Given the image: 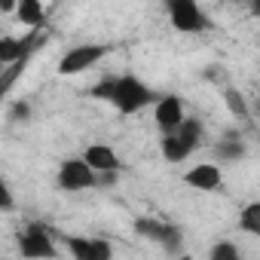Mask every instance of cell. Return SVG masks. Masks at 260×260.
Masks as SVG:
<instances>
[{
  "mask_svg": "<svg viewBox=\"0 0 260 260\" xmlns=\"http://www.w3.org/2000/svg\"><path fill=\"white\" fill-rule=\"evenodd\" d=\"M92 95L113 104L116 113L122 116H132V113H141L144 107H150L156 101V92L138 80L135 74H116V77H104L98 86H92Z\"/></svg>",
  "mask_w": 260,
  "mask_h": 260,
  "instance_id": "cell-1",
  "label": "cell"
},
{
  "mask_svg": "<svg viewBox=\"0 0 260 260\" xmlns=\"http://www.w3.org/2000/svg\"><path fill=\"white\" fill-rule=\"evenodd\" d=\"M16 245H19V254L25 260H55L58 257V245H55L52 233L43 223H37V220L22 226Z\"/></svg>",
  "mask_w": 260,
  "mask_h": 260,
  "instance_id": "cell-2",
  "label": "cell"
},
{
  "mask_svg": "<svg viewBox=\"0 0 260 260\" xmlns=\"http://www.w3.org/2000/svg\"><path fill=\"white\" fill-rule=\"evenodd\" d=\"M135 233L141 239H150L153 245H159L169 254H181L184 248V230L172 220H159V217H138L135 220Z\"/></svg>",
  "mask_w": 260,
  "mask_h": 260,
  "instance_id": "cell-3",
  "label": "cell"
},
{
  "mask_svg": "<svg viewBox=\"0 0 260 260\" xmlns=\"http://www.w3.org/2000/svg\"><path fill=\"white\" fill-rule=\"evenodd\" d=\"M166 10H169L172 28L181 31V34H202V31L211 28L208 16L202 13V7L196 4V0H169Z\"/></svg>",
  "mask_w": 260,
  "mask_h": 260,
  "instance_id": "cell-4",
  "label": "cell"
},
{
  "mask_svg": "<svg viewBox=\"0 0 260 260\" xmlns=\"http://www.w3.org/2000/svg\"><path fill=\"white\" fill-rule=\"evenodd\" d=\"M98 175L80 159V156H71V159H64L61 166H58V172H55V184H58V190H64V193H83V190H95L98 187Z\"/></svg>",
  "mask_w": 260,
  "mask_h": 260,
  "instance_id": "cell-5",
  "label": "cell"
},
{
  "mask_svg": "<svg viewBox=\"0 0 260 260\" xmlns=\"http://www.w3.org/2000/svg\"><path fill=\"white\" fill-rule=\"evenodd\" d=\"M107 52H110V46H104V43H83V46H74V49H68V52L61 55L58 74H64V77L83 74V71L95 68L98 61H104Z\"/></svg>",
  "mask_w": 260,
  "mask_h": 260,
  "instance_id": "cell-6",
  "label": "cell"
},
{
  "mask_svg": "<svg viewBox=\"0 0 260 260\" xmlns=\"http://www.w3.org/2000/svg\"><path fill=\"white\" fill-rule=\"evenodd\" d=\"M61 245L74 260H113V245L101 236H64Z\"/></svg>",
  "mask_w": 260,
  "mask_h": 260,
  "instance_id": "cell-7",
  "label": "cell"
},
{
  "mask_svg": "<svg viewBox=\"0 0 260 260\" xmlns=\"http://www.w3.org/2000/svg\"><path fill=\"white\" fill-rule=\"evenodd\" d=\"M153 122L162 132V138L175 135L178 125L184 122V104H181V98L178 95H156V101H153Z\"/></svg>",
  "mask_w": 260,
  "mask_h": 260,
  "instance_id": "cell-8",
  "label": "cell"
},
{
  "mask_svg": "<svg viewBox=\"0 0 260 260\" xmlns=\"http://www.w3.org/2000/svg\"><path fill=\"white\" fill-rule=\"evenodd\" d=\"M80 159H83L98 178H107V175H116V172H119V156H116V150L107 147V144H89Z\"/></svg>",
  "mask_w": 260,
  "mask_h": 260,
  "instance_id": "cell-9",
  "label": "cell"
},
{
  "mask_svg": "<svg viewBox=\"0 0 260 260\" xmlns=\"http://www.w3.org/2000/svg\"><path fill=\"white\" fill-rule=\"evenodd\" d=\"M184 184L199 190V193H214V190L223 187V172H220L217 162H199L184 175Z\"/></svg>",
  "mask_w": 260,
  "mask_h": 260,
  "instance_id": "cell-10",
  "label": "cell"
},
{
  "mask_svg": "<svg viewBox=\"0 0 260 260\" xmlns=\"http://www.w3.org/2000/svg\"><path fill=\"white\" fill-rule=\"evenodd\" d=\"M202 138H205V128H202V122H199L196 116H184V122L178 125V132H175V141L184 147V153H187V156H193V153L199 150Z\"/></svg>",
  "mask_w": 260,
  "mask_h": 260,
  "instance_id": "cell-11",
  "label": "cell"
},
{
  "mask_svg": "<svg viewBox=\"0 0 260 260\" xmlns=\"http://www.w3.org/2000/svg\"><path fill=\"white\" fill-rule=\"evenodd\" d=\"M245 153H248V147H245V141H242V135L236 132H226L217 144H214V159L217 162H239V159H245Z\"/></svg>",
  "mask_w": 260,
  "mask_h": 260,
  "instance_id": "cell-12",
  "label": "cell"
},
{
  "mask_svg": "<svg viewBox=\"0 0 260 260\" xmlns=\"http://www.w3.org/2000/svg\"><path fill=\"white\" fill-rule=\"evenodd\" d=\"M34 37H0V64H13L22 55H28Z\"/></svg>",
  "mask_w": 260,
  "mask_h": 260,
  "instance_id": "cell-13",
  "label": "cell"
},
{
  "mask_svg": "<svg viewBox=\"0 0 260 260\" xmlns=\"http://www.w3.org/2000/svg\"><path fill=\"white\" fill-rule=\"evenodd\" d=\"M22 25H31V28H40L46 22V7L40 0H19L16 4V13H13Z\"/></svg>",
  "mask_w": 260,
  "mask_h": 260,
  "instance_id": "cell-14",
  "label": "cell"
},
{
  "mask_svg": "<svg viewBox=\"0 0 260 260\" xmlns=\"http://www.w3.org/2000/svg\"><path fill=\"white\" fill-rule=\"evenodd\" d=\"M239 230L248 236H260V202L251 199L242 211H239Z\"/></svg>",
  "mask_w": 260,
  "mask_h": 260,
  "instance_id": "cell-15",
  "label": "cell"
},
{
  "mask_svg": "<svg viewBox=\"0 0 260 260\" xmlns=\"http://www.w3.org/2000/svg\"><path fill=\"white\" fill-rule=\"evenodd\" d=\"M208 260H245V257H242V251H239V245L233 239H220V242L211 245Z\"/></svg>",
  "mask_w": 260,
  "mask_h": 260,
  "instance_id": "cell-16",
  "label": "cell"
},
{
  "mask_svg": "<svg viewBox=\"0 0 260 260\" xmlns=\"http://www.w3.org/2000/svg\"><path fill=\"white\" fill-rule=\"evenodd\" d=\"M223 101H226V110L236 116V119H248V101L239 89H226L223 92Z\"/></svg>",
  "mask_w": 260,
  "mask_h": 260,
  "instance_id": "cell-17",
  "label": "cell"
},
{
  "mask_svg": "<svg viewBox=\"0 0 260 260\" xmlns=\"http://www.w3.org/2000/svg\"><path fill=\"white\" fill-rule=\"evenodd\" d=\"M13 205H16L13 190H10V184L4 181V175H0V214H4V211H13Z\"/></svg>",
  "mask_w": 260,
  "mask_h": 260,
  "instance_id": "cell-18",
  "label": "cell"
},
{
  "mask_svg": "<svg viewBox=\"0 0 260 260\" xmlns=\"http://www.w3.org/2000/svg\"><path fill=\"white\" fill-rule=\"evenodd\" d=\"M10 113H13L16 122H28V116H31V104H28V101H16Z\"/></svg>",
  "mask_w": 260,
  "mask_h": 260,
  "instance_id": "cell-19",
  "label": "cell"
},
{
  "mask_svg": "<svg viewBox=\"0 0 260 260\" xmlns=\"http://www.w3.org/2000/svg\"><path fill=\"white\" fill-rule=\"evenodd\" d=\"M0 10H4V13H16V4H10V0H0Z\"/></svg>",
  "mask_w": 260,
  "mask_h": 260,
  "instance_id": "cell-20",
  "label": "cell"
},
{
  "mask_svg": "<svg viewBox=\"0 0 260 260\" xmlns=\"http://www.w3.org/2000/svg\"><path fill=\"white\" fill-rule=\"evenodd\" d=\"M172 260H193V257H190V254H175Z\"/></svg>",
  "mask_w": 260,
  "mask_h": 260,
  "instance_id": "cell-21",
  "label": "cell"
}]
</instances>
